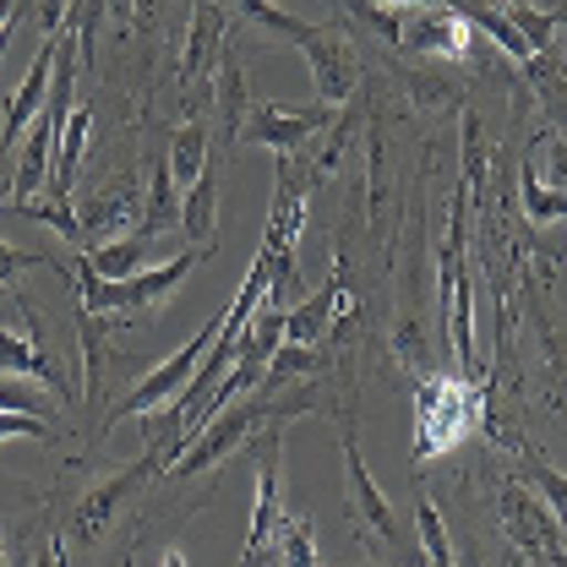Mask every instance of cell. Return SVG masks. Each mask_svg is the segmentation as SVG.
Segmentation results:
<instances>
[{
  "label": "cell",
  "mask_w": 567,
  "mask_h": 567,
  "mask_svg": "<svg viewBox=\"0 0 567 567\" xmlns=\"http://www.w3.org/2000/svg\"><path fill=\"white\" fill-rule=\"evenodd\" d=\"M486 415V382L475 377H421L415 388V458L453 453Z\"/></svg>",
  "instance_id": "1"
},
{
  "label": "cell",
  "mask_w": 567,
  "mask_h": 567,
  "mask_svg": "<svg viewBox=\"0 0 567 567\" xmlns=\"http://www.w3.org/2000/svg\"><path fill=\"white\" fill-rule=\"evenodd\" d=\"M229 44V11L218 0L192 6V33H186V55H181V99H186V121H203L213 110V71Z\"/></svg>",
  "instance_id": "2"
},
{
  "label": "cell",
  "mask_w": 567,
  "mask_h": 567,
  "mask_svg": "<svg viewBox=\"0 0 567 567\" xmlns=\"http://www.w3.org/2000/svg\"><path fill=\"white\" fill-rule=\"evenodd\" d=\"M158 475H169V464L158 458V453H142L137 464H126V470H115L110 481H99L93 492L82 496L76 507H71V524L66 535L76 546H99L104 535H110V524L132 507V496L147 486V481H158Z\"/></svg>",
  "instance_id": "3"
},
{
  "label": "cell",
  "mask_w": 567,
  "mask_h": 567,
  "mask_svg": "<svg viewBox=\"0 0 567 567\" xmlns=\"http://www.w3.org/2000/svg\"><path fill=\"white\" fill-rule=\"evenodd\" d=\"M496 518H502V535L518 557H529L535 567H551L557 551H567L563 529H557V513L529 492L524 481H502L496 492Z\"/></svg>",
  "instance_id": "4"
},
{
  "label": "cell",
  "mask_w": 567,
  "mask_h": 567,
  "mask_svg": "<svg viewBox=\"0 0 567 567\" xmlns=\"http://www.w3.org/2000/svg\"><path fill=\"white\" fill-rule=\"evenodd\" d=\"M339 447H344V496H350L354 535H360L365 546H377V551H399V546H404V524H399L393 502L382 496V486L371 481V470H365V458H360V447H354V431L339 436Z\"/></svg>",
  "instance_id": "5"
},
{
  "label": "cell",
  "mask_w": 567,
  "mask_h": 567,
  "mask_svg": "<svg viewBox=\"0 0 567 567\" xmlns=\"http://www.w3.org/2000/svg\"><path fill=\"white\" fill-rule=\"evenodd\" d=\"M213 339H218V317H213V322H203V328H197V339H186V344L169 354L158 371H147V377H142V382L126 393V399H121V404H110V410H104V425L126 421V415H153V410H164V404H169V399H175V393H181L192 377H197V365H203V354L213 350Z\"/></svg>",
  "instance_id": "6"
},
{
  "label": "cell",
  "mask_w": 567,
  "mask_h": 567,
  "mask_svg": "<svg viewBox=\"0 0 567 567\" xmlns=\"http://www.w3.org/2000/svg\"><path fill=\"white\" fill-rule=\"evenodd\" d=\"M388 44L399 55H415V61H464L470 55V22L453 6H415V17H399Z\"/></svg>",
  "instance_id": "7"
},
{
  "label": "cell",
  "mask_w": 567,
  "mask_h": 567,
  "mask_svg": "<svg viewBox=\"0 0 567 567\" xmlns=\"http://www.w3.org/2000/svg\"><path fill=\"white\" fill-rule=\"evenodd\" d=\"M333 126V110L328 104H311V110H289V104H251L246 121H240V137L235 147H274V153H300L317 132Z\"/></svg>",
  "instance_id": "8"
},
{
  "label": "cell",
  "mask_w": 567,
  "mask_h": 567,
  "mask_svg": "<svg viewBox=\"0 0 567 567\" xmlns=\"http://www.w3.org/2000/svg\"><path fill=\"white\" fill-rule=\"evenodd\" d=\"M0 371H17V377H33L39 388L71 399V382L55 371V360L44 350V328L33 317V306L22 300V328L17 322H0Z\"/></svg>",
  "instance_id": "9"
},
{
  "label": "cell",
  "mask_w": 567,
  "mask_h": 567,
  "mask_svg": "<svg viewBox=\"0 0 567 567\" xmlns=\"http://www.w3.org/2000/svg\"><path fill=\"white\" fill-rule=\"evenodd\" d=\"M76 224H82V240H87L82 251H93L99 240H126L142 224V192L132 181H110V186H99L93 197L76 203Z\"/></svg>",
  "instance_id": "10"
},
{
  "label": "cell",
  "mask_w": 567,
  "mask_h": 567,
  "mask_svg": "<svg viewBox=\"0 0 567 567\" xmlns=\"http://www.w3.org/2000/svg\"><path fill=\"white\" fill-rule=\"evenodd\" d=\"M300 55L311 61L317 99H322L328 110H344L354 99V87H360V61H354L350 44H344L339 33H328V28H311V39L300 44Z\"/></svg>",
  "instance_id": "11"
},
{
  "label": "cell",
  "mask_w": 567,
  "mask_h": 567,
  "mask_svg": "<svg viewBox=\"0 0 567 567\" xmlns=\"http://www.w3.org/2000/svg\"><path fill=\"white\" fill-rule=\"evenodd\" d=\"M197 257H208V251H197V246H186V251H175L169 262H158V268H142V274H132V279L121 284H104V311H147V306H164L175 289H181V279L197 268Z\"/></svg>",
  "instance_id": "12"
},
{
  "label": "cell",
  "mask_w": 567,
  "mask_h": 567,
  "mask_svg": "<svg viewBox=\"0 0 567 567\" xmlns=\"http://www.w3.org/2000/svg\"><path fill=\"white\" fill-rule=\"evenodd\" d=\"M344 300H350V289H344V257H339L333 279L322 284V289H311L295 306H284V344H322Z\"/></svg>",
  "instance_id": "13"
},
{
  "label": "cell",
  "mask_w": 567,
  "mask_h": 567,
  "mask_svg": "<svg viewBox=\"0 0 567 567\" xmlns=\"http://www.w3.org/2000/svg\"><path fill=\"white\" fill-rule=\"evenodd\" d=\"M50 76H55V39L39 44L28 82L17 87V99H11V110H6V121H0V142H17L22 137V126L39 121V110H44V99H50Z\"/></svg>",
  "instance_id": "14"
},
{
  "label": "cell",
  "mask_w": 567,
  "mask_h": 567,
  "mask_svg": "<svg viewBox=\"0 0 567 567\" xmlns=\"http://www.w3.org/2000/svg\"><path fill=\"white\" fill-rule=\"evenodd\" d=\"M246 71H240V44H224L218 71H213V115H218V132L224 142L240 137V115H246Z\"/></svg>",
  "instance_id": "15"
},
{
  "label": "cell",
  "mask_w": 567,
  "mask_h": 567,
  "mask_svg": "<svg viewBox=\"0 0 567 567\" xmlns=\"http://www.w3.org/2000/svg\"><path fill=\"white\" fill-rule=\"evenodd\" d=\"M524 82H529V93L540 99L551 132L567 142V66H563V55H557V50L529 55V61H524Z\"/></svg>",
  "instance_id": "16"
},
{
  "label": "cell",
  "mask_w": 567,
  "mask_h": 567,
  "mask_svg": "<svg viewBox=\"0 0 567 567\" xmlns=\"http://www.w3.org/2000/svg\"><path fill=\"white\" fill-rule=\"evenodd\" d=\"M447 6H453V11H458V17L470 22V28H481V33L492 39V44L502 50V55H507V61H518V66H524V61L535 55V50L524 44V33L513 28V17H507V11H502L496 0H447Z\"/></svg>",
  "instance_id": "17"
},
{
  "label": "cell",
  "mask_w": 567,
  "mask_h": 567,
  "mask_svg": "<svg viewBox=\"0 0 567 567\" xmlns=\"http://www.w3.org/2000/svg\"><path fill=\"white\" fill-rule=\"evenodd\" d=\"M169 229H181V197H175L169 158H158V164H153V175H147V192H142V224H137V235L158 240V235H169Z\"/></svg>",
  "instance_id": "18"
},
{
  "label": "cell",
  "mask_w": 567,
  "mask_h": 567,
  "mask_svg": "<svg viewBox=\"0 0 567 567\" xmlns=\"http://www.w3.org/2000/svg\"><path fill=\"white\" fill-rule=\"evenodd\" d=\"M213 164V137H208V121H181V132L169 137V175L181 192H192L203 181V169Z\"/></svg>",
  "instance_id": "19"
},
{
  "label": "cell",
  "mask_w": 567,
  "mask_h": 567,
  "mask_svg": "<svg viewBox=\"0 0 567 567\" xmlns=\"http://www.w3.org/2000/svg\"><path fill=\"white\" fill-rule=\"evenodd\" d=\"M181 229H186V240L197 246L203 240V251H213V229H218V169H203V181L181 197Z\"/></svg>",
  "instance_id": "20"
},
{
  "label": "cell",
  "mask_w": 567,
  "mask_h": 567,
  "mask_svg": "<svg viewBox=\"0 0 567 567\" xmlns=\"http://www.w3.org/2000/svg\"><path fill=\"white\" fill-rule=\"evenodd\" d=\"M147 251H153V240L147 235H126V240H110V246H93L87 251V262H93V274L104 284H121L142 274L147 268Z\"/></svg>",
  "instance_id": "21"
},
{
  "label": "cell",
  "mask_w": 567,
  "mask_h": 567,
  "mask_svg": "<svg viewBox=\"0 0 567 567\" xmlns=\"http://www.w3.org/2000/svg\"><path fill=\"white\" fill-rule=\"evenodd\" d=\"M486 126H481V110H464V203L475 208L486 197Z\"/></svg>",
  "instance_id": "22"
},
{
  "label": "cell",
  "mask_w": 567,
  "mask_h": 567,
  "mask_svg": "<svg viewBox=\"0 0 567 567\" xmlns=\"http://www.w3.org/2000/svg\"><path fill=\"white\" fill-rule=\"evenodd\" d=\"M415 540H421L425 567H458V546H453L436 502H415Z\"/></svg>",
  "instance_id": "23"
},
{
  "label": "cell",
  "mask_w": 567,
  "mask_h": 567,
  "mask_svg": "<svg viewBox=\"0 0 567 567\" xmlns=\"http://www.w3.org/2000/svg\"><path fill=\"white\" fill-rule=\"evenodd\" d=\"M274 563L279 567H317V535H311V518L284 513L279 535H274Z\"/></svg>",
  "instance_id": "24"
},
{
  "label": "cell",
  "mask_w": 567,
  "mask_h": 567,
  "mask_svg": "<svg viewBox=\"0 0 567 567\" xmlns=\"http://www.w3.org/2000/svg\"><path fill=\"white\" fill-rule=\"evenodd\" d=\"M507 17H513V28L524 33V44L540 55V50H557V17L551 11H540V6H529V0H507L502 6Z\"/></svg>",
  "instance_id": "25"
},
{
  "label": "cell",
  "mask_w": 567,
  "mask_h": 567,
  "mask_svg": "<svg viewBox=\"0 0 567 567\" xmlns=\"http://www.w3.org/2000/svg\"><path fill=\"white\" fill-rule=\"evenodd\" d=\"M518 197H524L529 224H563V218H567V197L546 192V186L535 181V169H529V164H518Z\"/></svg>",
  "instance_id": "26"
},
{
  "label": "cell",
  "mask_w": 567,
  "mask_h": 567,
  "mask_svg": "<svg viewBox=\"0 0 567 567\" xmlns=\"http://www.w3.org/2000/svg\"><path fill=\"white\" fill-rule=\"evenodd\" d=\"M0 410L6 415H39V421H50V393H39L33 377H0Z\"/></svg>",
  "instance_id": "27"
},
{
  "label": "cell",
  "mask_w": 567,
  "mask_h": 567,
  "mask_svg": "<svg viewBox=\"0 0 567 567\" xmlns=\"http://www.w3.org/2000/svg\"><path fill=\"white\" fill-rule=\"evenodd\" d=\"M11 208L22 213V218H39V224H50V229H55L61 240H71L76 251L87 246V240H82V224H76V208H71V203H11Z\"/></svg>",
  "instance_id": "28"
},
{
  "label": "cell",
  "mask_w": 567,
  "mask_h": 567,
  "mask_svg": "<svg viewBox=\"0 0 567 567\" xmlns=\"http://www.w3.org/2000/svg\"><path fill=\"white\" fill-rule=\"evenodd\" d=\"M410 93L421 99V110H447V104H458V87L442 82V76H431V71H415V76H410Z\"/></svg>",
  "instance_id": "29"
},
{
  "label": "cell",
  "mask_w": 567,
  "mask_h": 567,
  "mask_svg": "<svg viewBox=\"0 0 567 567\" xmlns=\"http://www.w3.org/2000/svg\"><path fill=\"white\" fill-rule=\"evenodd\" d=\"M11 436L55 442V425H50V421H39V415H6V410H0V442H11Z\"/></svg>",
  "instance_id": "30"
},
{
  "label": "cell",
  "mask_w": 567,
  "mask_h": 567,
  "mask_svg": "<svg viewBox=\"0 0 567 567\" xmlns=\"http://www.w3.org/2000/svg\"><path fill=\"white\" fill-rule=\"evenodd\" d=\"M28 268H44V257H28V251H17L11 240H0V289L11 279H22Z\"/></svg>",
  "instance_id": "31"
},
{
  "label": "cell",
  "mask_w": 567,
  "mask_h": 567,
  "mask_svg": "<svg viewBox=\"0 0 567 567\" xmlns=\"http://www.w3.org/2000/svg\"><path fill=\"white\" fill-rule=\"evenodd\" d=\"M66 6L71 0H39V33H44V39H55V33L66 28Z\"/></svg>",
  "instance_id": "32"
},
{
  "label": "cell",
  "mask_w": 567,
  "mask_h": 567,
  "mask_svg": "<svg viewBox=\"0 0 567 567\" xmlns=\"http://www.w3.org/2000/svg\"><path fill=\"white\" fill-rule=\"evenodd\" d=\"M11 175H17V142H0V197H11Z\"/></svg>",
  "instance_id": "33"
},
{
  "label": "cell",
  "mask_w": 567,
  "mask_h": 567,
  "mask_svg": "<svg viewBox=\"0 0 567 567\" xmlns=\"http://www.w3.org/2000/svg\"><path fill=\"white\" fill-rule=\"evenodd\" d=\"M33 567H66V535H50L44 540V551H39V563Z\"/></svg>",
  "instance_id": "34"
},
{
  "label": "cell",
  "mask_w": 567,
  "mask_h": 567,
  "mask_svg": "<svg viewBox=\"0 0 567 567\" xmlns=\"http://www.w3.org/2000/svg\"><path fill=\"white\" fill-rule=\"evenodd\" d=\"M11 22H17V0H0V33H6Z\"/></svg>",
  "instance_id": "35"
},
{
  "label": "cell",
  "mask_w": 567,
  "mask_h": 567,
  "mask_svg": "<svg viewBox=\"0 0 567 567\" xmlns=\"http://www.w3.org/2000/svg\"><path fill=\"white\" fill-rule=\"evenodd\" d=\"M158 567H192V557H186V551H164V563Z\"/></svg>",
  "instance_id": "36"
},
{
  "label": "cell",
  "mask_w": 567,
  "mask_h": 567,
  "mask_svg": "<svg viewBox=\"0 0 567 567\" xmlns=\"http://www.w3.org/2000/svg\"><path fill=\"white\" fill-rule=\"evenodd\" d=\"M382 6H447V0H382Z\"/></svg>",
  "instance_id": "37"
},
{
  "label": "cell",
  "mask_w": 567,
  "mask_h": 567,
  "mask_svg": "<svg viewBox=\"0 0 567 567\" xmlns=\"http://www.w3.org/2000/svg\"><path fill=\"white\" fill-rule=\"evenodd\" d=\"M464 567H486V563H481V551H475V546H464Z\"/></svg>",
  "instance_id": "38"
},
{
  "label": "cell",
  "mask_w": 567,
  "mask_h": 567,
  "mask_svg": "<svg viewBox=\"0 0 567 567\" xmlns=\"http://www.w3.org/2000/svg\"><path fill=\"white\" fill-rule=\"evenodd\" d=\"M110 11H115V17H132V0H110Z\"/></svg>",
  "instance_id": "39"
},
{
  "label": "cell",
  "mask_w": 567,
  "mask_h": 567,
  "mask_svg": "<svg viewBox=\"0 0 567 567\" xmlns=\"http://www.w3.org/2000/svg\"><path fill=\"white\" fill-rule=\"evenodd\" d=\"M507 567H535L529 557H518V551H507Z\"/></svg>",
  "instance_id": "40"
},
{
  "label": "cell",
  "mask_w": 567,
  "mask_h": 567,
  "mask_svg": "<svg viewBox=\"0 0 567 567\" xmlns=\"http://www.w3.org/2000/svg\"><path fill=\"white\" fill-rule=\"evenodd\" d=\"M0 567H6V529H0Z\"/></svg>",
  "instance_id": "41"
},
{
  "label": "cell",
  "mask_w": 567,
  "mask_h": 567,
  "mask_svg": "<svg viewBox=\"0 0 567 567\" xmlns=\"http://www.w3.org/2000/svg\"><path fill=\"white\" fill-rule=\"evenodd\" d=\"M557 28H567V22H557ZM557 55H563V66H567V44H563V50H557Z\"/></svg>",
  "instance_id": "42"
}]
</instances>
